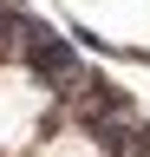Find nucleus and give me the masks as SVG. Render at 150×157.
Returning a JSON list of instances; mask_svg holds the SVG:
<instances>
[{"mask_svg": "<svg viewBox=\"0 0 150 157\" xmlns=\"http://www.w3.org/2000/svg\"><path fill=\"white\" fill-rule=\"evenodd\" d=\"M33 66V78H46V85H59V92H79L85 78H91V66H85V52L72 46V39L59 33V26H46L39 13L26 20V33H20V46H13Z\"/></svg>", "mask_w": 150, "mask_h": 157, "instance_id": "f257e3e1", "label": "nucleus"}]
</instances>
